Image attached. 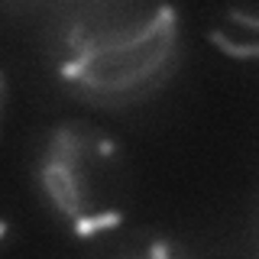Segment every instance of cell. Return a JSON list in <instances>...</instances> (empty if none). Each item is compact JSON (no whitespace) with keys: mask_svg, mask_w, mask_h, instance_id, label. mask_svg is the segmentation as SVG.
<instances>
[{"mask_svg":"<svg viewBox=\"0 0 259 259\" xmlns=\"http://www.w3.org/2000/svg\"><path fill=\"white\" fill-rule=\"evenodd\" d=\"M207 39L230 59H259V13L237 7L224 10L207 29Z\"/></svg>","mask_w":259,"mask_h":259,"instance_id":"obj_3","label":"cell"},{"mask_svg":"<svg viewBox=\"0 0 259 259\" xmlns=\"http://www.w3.org/2000/svg\"><path fill=\"white\" fill-rule=\"evenodd\" d=\"M178 62V16L165 4H91L62 23L55 71L97 104H136Z\"/></svg>","mask_w":259,"mask_h":259,"instance_id":"obj_1","label":"cell"},{"mask_svg":"<svg viewBox=\"0 0 259 259\" xmlns=\"http://www.w3.org/2000/svg\"><path fill=\"white\" fill-rule=\"evenodd\" d=\"M39 185L75 237L110 233L130 207V162L101 126L68 120L39 152Z\"/></svg>","mask_w":259,"mask_h":259,"instance_id":"obj_2","label":"cell"},{"mask_svg":"<svg viewBox=\"0 0 259 259\" xmlns=\"http://www.w3.org/2000/svg\"><path fill=\"white\" fill-rule=\"evenodd\" d=\"M104 259H188V253H185L175 240L162 237V233L143 230V233L123 237Z\"/></svg>","mask_w":259,"mask_h":259,"instance_id":"obj_4","label":"cell"}]
</instances>
